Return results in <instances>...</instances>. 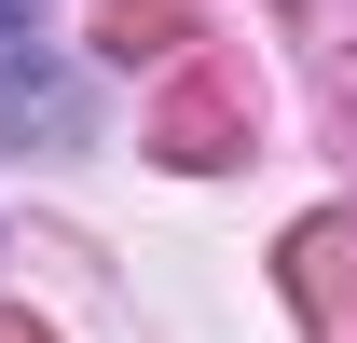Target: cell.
Segmentation results:
<instances>
[{
  "mask_svg": "<svg viewBox=\"0 0 357 343\" xmlns=\"http://www.w3.org/2000/svg\"><path fill=\"white\" fill-rule=\"evenodd\" d=\"M28 14H42V0H0V55H14V42H28Z\"/></svg>",
  "mask_w": 357,
  "mask_h": 343,
  "instance_id": "obj_1",
  "label": "cell"
}]
</instances>
